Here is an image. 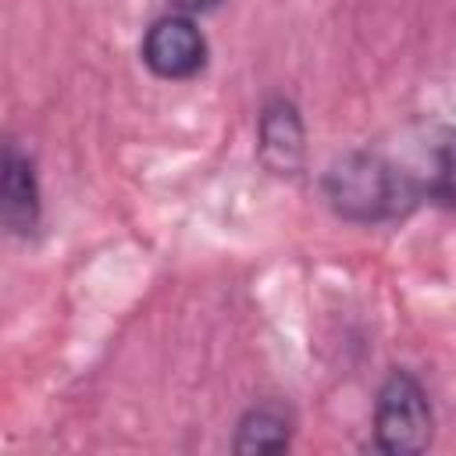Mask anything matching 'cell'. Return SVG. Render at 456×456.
<instances>
[{
	"label": "cell",
	"mask_w": 456,
	"mask_h": 456,
	"mask_svg": "<svg viewBox=\"0 0 456 456\" xmlns=\"http://www.w3.org/2000/svg\"><path fill=\"white\" fill-rule=\"evenodd\" d=\"M374 449L385 456H417L435 438V410L420 378L406 367H392L374 395Z\"/></svg>",
	"instance_id": "cell-2"
},
{
	"label": "cell",
	"mask_w": 456,
	"mask_h": 456,
	"mask_svg": "<svg viewBox=\"0 0 456 456\" xmlns=\"http://www.w3.org/2000/svg\"><path fill=\"white\" fill-rule=\"evenodd\" d=\"M224 0H171L175 11H185V14H207V11H217Z\"/></svg>",
	"instance_id": "cell-8"
},
{
	"label": "cell",
	"mask_w": 456,
	"mask_h": 456,
	"mask_svg": "<svg viewBox=\"0 0 456 456\" xmlns=\"http://www.w3.org/2000/svg\"><path fill=\"white\" fill-rule=\"evenodd\" d=\"M296 435V413L281 399H260L235 420L232 452L239 456H274L292 445Z\"/></svg>",
	"instance_id": "cell-6"
},
{
	"label": "cell",
	"mask_w": 456,
	"mask_h": 456,
	"mask_svg": "<svg viewBox=\"0 0 456 456\" xmlns=\"http://www.w3.org/2000/svg\"><path fill=\"white\" fill-rule=\"evenodd\" d=\"M321 196L349 224H385L406 217L424 200V182L381 150H346L324 167Z\"/></svg>",
	"instance_id": "cell-1"
},
{
	"label": "cell",
	"mask_w": 456,
	"mask_h": 456,
	"mask_svg": "<svg viewBox=\"0 0 456 456\" xmlns=\"http://www.w3.org/2000/svg\"><path fill=\"white\" fill-rule=\"evenodd\" d=\"M424 196L456 210V125H445L431 142V171L424 178Z\"/></svg>",
	"instance_id": "cell-7"
},
{
	"label": "cell",
	"mask_w": 456,
	"mask_h": 456,
	"mask_svg": "<svg viewBox=\"0 0 456 456\" xmlns=\"http://www.w3.org/2000/svg\"><path fill=\"white\" fill-rule=\"evenodd\" d=\"M0 221L18 239L36 235L43 224V189L36 160L14 139L4 142L0 157Z\"/></svg>",
	"instance_id": "cell-5"
},
{
	"label": "cell",
	"mask_w": 456,
	"mask_h": 456,
	"mask_svg": "<svg viewBox=\"0 0 456 456\" xmlns=\"http://www.w3.org/2000/svg\"><path fill=\"white\" fill-rule=\"evenodd\" d=\"M139 57L146 71L160 82H189L207 68L210 43L196 25V14L167 11L150 21L139 43Z\"/></svg>",
	"instance_id": "cell-3"
},
{
	"label": "cell",
	"mask_w": 456,
	"mask_h": 456,
	"mask_svg": "<svg viewBox=\"0 0 456 456\" xmlns=\"http://www.w3.org/2000/svg\"><path fill=\"white\" fill-rule=\"evenodd\" d=\"M256 157L274 178H296L306 164V121L289 96H267L256 114Z\"/></svg>",
	"instance_id": "cell-4"
}]
</instances>
